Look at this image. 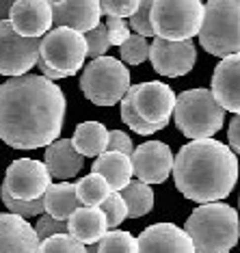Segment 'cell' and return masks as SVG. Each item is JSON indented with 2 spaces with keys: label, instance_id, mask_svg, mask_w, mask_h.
Instances as JSON below:
<instances>
[{
  "label": "cell",
  "instance_id": "obj_1",
  "mask_svg": "<svg viewBox=\"0 0 240 253\" xmlns=\"http://www.w3.org/2000/svg\"><path fill=\"white\" fill-rule=\"evenodd\" d=\"M65 95L45 76L9 78L0 84V141L13 149H48L59 141Z\"/></svg>",
  "mask_w": 240,
  "mask_h": 253
},
{
  "label": "cell",
  "instance_id": "obj_2",
  "mask_svg": "<svg viewBox=\"0 0 240 253\" xmlns=\"http://www.w3.org/2000/svg\"><path fill=\"white\" fill-rule=\"evenodd\" d=\"M173 180L186 199L197 201L199 206L216 204L236 186V154L216 139L191 141L175 156Z\"/></svg>",
  "mask_w": 240,
  "mask_h": 253
},
{
  "label": "cell",
  "instance_id": "obj_3",
  "mask_svg": "<svg viewBox=\"0 0 240 253\" xmlns=\"http://www.w3.org/2000/svg\"><path fill=\"white\" fill-rule=\"evenodd\" d=\"M184 229L197 253H230L240 238L238 212L223 201L203 204L193 210Z\"/></svg>",
  "mask_w": 240,
  "mask_h": 253
},
{
  "label": "cell",
  "instance_id": "obj_4",
  "mask_svg": "<svg viewBox=\"0 0 240 253\" xmlns=\"http://www.w3.org/2000/svg\"><path fill=\"white\" fill-rule=\"evenodd\" d=\"M173 119L186 139L203 141L223 128L225 108L216 102L212 89H191L178 95Z\"/></svg>",
  "mask_w": 240,
  "mask_h": 253
},
{
  "label": "cell",
  "instance_id": "obj_5",
  "mask_svg": "<svg viewBox=\"0 0 240 253\" xmlns=\"http://www.w3.org/2000/svg\"><path fill=\"white\" fill-rule=\"evenodd\" d=\"M89 56L84 35L72 31V28H52L41 39L37 67L48 80L70 78L80 72L84 59Z\"/></svg>",
  "mask_w": 240,
  "mask_h": 253
},
{
  "label": "cell",
  "instance_id": "obj_6",
  "mask_svg": "<svg viewBox=\"0 0 240 253\" xmlns=\"http://www.w3.org/2000/svg\"><path fill=\"white\" fill-rule=\"evenodd\" d=\"M201 48L212 56L240 54V0H210L199 35Z\"/></svg>",
  "mask_w": 240,
  "mask_h": 253
},
{
  "label": "cell",
  "instance_id": "obj_7",
  "mask_svg": "<svg viewBox=\"0 0 240 253\" xmlns=\"http://www.w3.org/2000/svg\"><path fill=\"white\" fill-rule=\"evenodd\" d=\"M205 4L199 0H156L152 9L154 37L164 42H191L201 35Z\"/></svg>",
  "mask_w": 240,
  "mask_h": 253
},
{
  "label": "cell",
  "instance_id": "obj_8",
  "mask_svg": "<svg viewBox=\"0 0 240 253\" xmlns=\"http://www.w3.org/2000/svg\"><path fill=\"white\" fill-rule=\"evenodd\" d=\"M80 89L93 104L115 106L117 102H123L130 91V72L125 70L121 61L113 56H102V59L91 61L82 70Z\"/></svg>",
  "mask_w": 240,
  "mask_h": 253
},
{
  "label": "cell",
  "instance_id": "obj_9",
  "mask_svg": "<svg viewBox=\"0 0 240 253\" xmlns=\"http://www.w3.org/2000/svg\"><path fill=\"white\" fill-rule=\"evenodd\" d=\"M41 39H26L15 33L11 22H0V74L9 78L28 76L39 63Z\"/></svg>",
  "mask_w": 240,
  "mask_h": 253
},
{
  "label": "cell",
  "instance_id": "obj_10",
  "mask_svg": "<svg viewBox=\"0 0 240 253\" xmlns=\"http://www.w3.org/2000/svg\"><path fill=\"white\" fill-rule=\"evenodd\" d=\"M52 186V175L41 160L20 158L7 167L2 188L18 201L43 199L48 188Z\"/></svg>",
  "mask_w": 240,
  "mask_h": 253
},
{
  "label": "cell",
  "instance_id": "obj_11",
  "mask_svg": "<svg viewBox=\"0 0 240 253\" xmlns=\"http://www.w3.org/2000/svg\"><path fill=\"white\" fill-rule=\"evenodd\" d=\"M130 93L134 97L136 113L147 124L156 130L167 128L171 115L175 113V104H178V95L173 93V89L160 80H150V83L132 84Z\"/></svg>",
  "mask_w": 240,
  "mask_h": 253
},
{
  "label": "cell",
  "instance_id": "obj_12",
  "mask_svg": "<svg viewBox=\"0 0 240 253\" xmlns=\"http://www.w3.org/2000/svg\"><path fill=\"white\" fill-rule=\"evenodd\" d=\"M134 175L143 184H162L173 173L175 156L171 147L162 141H145L132 154Z\"/></svg>",
  "mask_w": 240,
  "mask_h": 253
},
{
  "label": "cell",
  "instance_id": "obj_13",
  "mask_svg": "<svg viewBox=\"0 0 240 253\" xmlns=\"http://www.w3.org/2000/svg\"><path fill=\"white\" fill-rule=\"evenodd\" d=\"M150 61L160 76L178 78L193 70L197 61V50L193 42H164L154 39Z\"/></svg>",
  "mask_w": 240,
  "mask_h": 253
},
{
  "label": "cell",
  "instance_id": "obj_14",
  "mask_svg": "<svg viewBox=\"0 0 240 253\" xmlns=\"http://www.w3.org/2000/svg\"><path fill=\"white\" fill-rule=\"evenodd\" d=\"M9 22L18 35L26 39H43L54 24L52 4L45 0H15Z\"/></svg>",
  "mask_w": 240,
  "mask_h": 253
},
{
  "label": "cell",
  "instance_id": "obj_15",
  "mask_svg": "<svg viewBox=\"0 0 240 253\" xmlns=\"http://www.w3.org/2000/svg\"><path fill=\"white\" fill-rule=\"evenodd\" d=\"M52 4L56 28H72V31L87 35L95 31L102 22V2L98 0H56Z\"/></svg>",
  "mask_w": 240,
  "mask_h": 253
},
{
  "label": "cell",
  "instance_id": "obj_16",
  "mask_svg": "<svg viewBox=\"0 0 240 253\" xmlns=\"http://www.w3.org/2000/svg\"><path fill=\"white\" fill-rule=\"evenodd\" d=\"M139 253H197L191 236L173 223H156L139 236Z\"/></svg>",
  "mask_w": 240,
  "mask_h": 253
},
{
  "label": "cell",
  "instance_id": "obj_17",
  "mask_svg": "<svg viewBox=\"0 0 240 253\" xmlns=\"http://www.w3.org/2000/svg\"><path fill=\"white\" fill-rule=\"evenodd\" d=\"M39 238L26 218L0 212V253H39Z\"/></svg>",
  "mask_w": 240,
  "mask_h": 253
},
{
  "label": "cell",
  "instance_id": "obj_18",
  "mask_svg": "<svg viewBox=\"0 0 240 253\" xmlns=\"http://www.w3.org/2000/svg\"><path fill=\"white\" fill-rule=\"evenodd\" d=\"M212 93L225 111L240 115V54L223 59L214 67Z\"/></svg>",
  "mask_w": 240,
  "mask_h": 253
},
{
  "label": "cell",
  "instance_id": "obj_19",
  "mask_svg": "<svg viewBox=\"0 0 240 253\" xmlns=\"http://www.w3.org/2000/svg\"><path fill=\"white\" fill-rule=\"evenodd\" d=\"M43 163L54 180L67 182L76 173H80V169L84 165V156L74 147L72 139H59L45 149Z\"/></svg>",
  "mask_w": 240,
  "mask_h": 253
},
{
  "label": "cell",
  "instance_id": "obj_20",
  "mask_svg": "<svg viewBox=\"0 0 240 253\" xmlns=\"http://www.w3.org/2000/svg\"><path fill=\"white\" fill-rule=\"evenodd\" d=\"M91 173L104 177L113 193H121L125 186L132 184V175H134L132 156H125V154L119 152H106L93 160Z\"/></svg>",
  "mask_w": 240,
  "mask_h": 253
},
{
  "label": "cell",
  "instance_id": "obj_21",
  "mask_svg": "<svg viewBox=\"0 0 240 253\" xmlns=\"http://www.w3.org/2000/svg\"><path fill=\"white\" fill-rule=\"evenodd\" d=\"M67 229H70V236L80 240L84 247H93L102 243V238L108 234L111 227H108L106 214L100 208H87V206H82L67 221Z\"/></svg>",
  "mask_w": 240,
  "mask_h": 253
},
{
  "label": "cell",
  "instance_id": "obj_22",
  "mask_svg": "<svg viewBox=\"0 0 240 253\" xmlns=\"http://www.w3.org/2000/svg\"><path fill=\"white\" fill-rule=\"evenodd\" d=\"M43 206H45V214L59 218V221H70L82 208L76 193V184H70V182L52 184L43 197Z\"/></svg>",
  "mask_w": 240,
  "mask_h": 253
},
{
  "label": "cell",
  "instance_id": "obj_23",
  "mask_svg": "<svg viewBox=\"0 0 240 253\" xmlns=\"http://www.w3.org/2000/svg\"><path fill=\"white\" fill-rule=\"evenodd\" d=\"M108 136H111V130H106L100 122H84L76 126L72 143L82 156L100 158L102 154L108 152Z\"/></svg>",
  "mask_w": 240,
  "mask_h": 253
},
{
  "label": "cell",
  "instance_id": "obj_24",
  "mask_svg": "<svg viewBox=\"0 0 240 253\" xmlns=\"http://www.w3.org/2000/svg\"><path fill=\"white\" fill-rule=\"evenodd\" d=\"M76 193H78V199L82 206H87V208H100V206L111 197L113 191L102 175L89 173L76 182Z\"/></svg>",
  "mask_w": 240,
  "mask_h": 253
},
{
  "label": "cell",
  "instance_id": "obj_25",
  "mask_svg": "<svg viewBox=\"0 0 240 253\" xmlns=\"http://www.w3.org/2000/svg\"><path fill=\"white\" fill-rule=\"evenodd\" d=\"M121 197L125 201V206H128V216L132 218L145 216L154 208V191L150 188V184L132 182L130 186H125L121 191Z\"/></svg>",
  "mask_w": 240,
  "mask_h": 253
},
{
  "label": "cell",
  "instance_id": "obj_26",
  "mask_svg": "<svg viewBox=\"0 0 240 253\" xmlns=\"http://www.w3.org/2000/svg\"><path fill=\"white\" fill-rule=\"evenodd\" d=\"M100 253H139V238H134L130 232L113 229L108 232L102 243L98 245Z\"/></svg>",
  "mask_w": 240,
  "mask_h": 253
},
{
  "label": "cell",
  "instance_id": "obj_27",
  "mask_svg": "<svg viewBox=\"0 0 240 253\" xmlns=\"http://www.w3.org/2000/svg\"><path fill=\"white\" fill-rule=\"evenodd\" d=\"M39 253H89V247H84L70 234H59L43 240L39 245Z\"/></svg>",
  "mask_w": 240,
  "mask_h": 253
},
{
  "label": "cell",
  "instance_id": "obj_28",
  "mask_svg": "<svg viewBox=\"0 0 240 253\" xmlns=\"http://www.w3.org/2000/svg\"><path fill=\"white\" fill-rule=\"evenodd\" d=\"M0 199H2L4 208L9 210V214H15V216H39L41 212H45V206H43V199H37V201H18L13 199L11 195L0 186Z\"/></svg>",
  "mask_w": 240,
  "mask_h": 253
},
{
  "label": "cell",
  "instance_id": "obj_29",
  "mask_svg": "<svg viewBox=\"0 0 240 253\" xmlns=\"http://www.w3.org/2000/svg\"><path fill=\"white\" fill-rule=\"evenodd\" d=\"M121 119L136 132V134L150 136V134H154V132H158L156 128H154V126H150V124L145 122V119L141 117L139 113H136V108H134V97H132V93H130V91H128V95H125L123 102H121Z\"/></svg>",
  "mask_w": 240,
  "mask_h": 253
},
{
  "label": "cell",
  "instance_id": "obj_30",
  "mask_svg": "<svg viewBox=\"0 0 240 253\" xmlns=\"http://www.w3.org/2000/svg\"><path fill=\"white\" fill-rule=\"evenodd\" d=\"M150 54H152L150 43L141 35H132L121 45V59L128 63V65H141L143 61L150 59Z\"/></svg>",
  "mask_w": 240,
  "mask_h": 253
},
{
  "label": "cell",
  "instance_id": "obj_31",
  "mask_svg": "<svg viewBox=\"0 0 240 253\" xmlns=\"http://www.w3.org/2000/svg\"><path fill=\"white\" fill-rule=\"evenodd\" d=\"M100 210L106 214V221H108V227H111V232L117 225H121L125 218H128V206H125L121 193H111V197H108L104 204L100 206Z\"/></svg>",
  "mask_w": 240,
  "mask_h": 253
},
{
  "label": "cell",
  "instance_id": "obj_32",
  "mask_svg": "<svg viewBox=\"0 0 240 253\" xmlns=\"http://www.w3.org/2000/svg\"><path fill=\"white\" fill-rule=\"evenodd\" d=\"M84 42H87V50H89L91 61L102 59L106 50L113 45V43H111V37H108L106 24H100L98 28H95V31L87 33V35H84Z\"/></svg>",
  "mask_w": 240,
  "mask_h": 253
},
{
  "label": "cell",
  "instance_id": "obj_33",
  "mask_svg": "<svg viewBox=\"0 0 240 253\" xmlns=\"http://www.w3.org/2000/svg\"><path fill=\"white\" fill-rule=\"evenodd\" d=\"M152 9H154V2L152 0H141V7L139 11L130 18V26L136 35L141 37H152L154 35V26H152Z\"/></svg>",
  "mask_w": 240,
  "mask_h": 253
},
{
  "label": "cell",
  "instance_id": "obj_34",
  "mask_svg": "<svg viewBox=\"0 0 240 253\" xmlns=\"http://www.w3.org/2000/svg\"><path fill=\"white\" fill-rule=\"evenodd\" d=\"M35 232H37L39 243H43V240L52 238V236L67 234L70 229H67V221H59V218H52L50 214H45V216H41V218L37 221Z\"/></svg>",
  "mask_w": 240,
  "mask_h": 253
},
{
  "label": "cell",
  "instance_id": "obj_35",
  "mask_svg": "<svg viewBox=\"0 0 240 253\" xmlns=\"http://www.w3.org/2000/svg\"><path fill=\"white\" fill-rule=\"evenodd\" d=\"M141 0H121V2H113V0H104L102 2V11L108 18H132L139 11Z\"/></svg>",
  "mask_w": 240,
  "mask_h": 253
},
{
  "label": "cell",
  "instance_id": "obj_36",
  "mask_svg": "<svg viewBox=\"0 0 240 253\" xmlns=\"http://www.w3.org/2000/svg\"><path fill=\"white\" fill-rule=\"evenodd\" d=\"M106 28H108V37H111V43L113 45H121L128 42L130 37V26L128 22L121 20V18H106Z\"/></svg>",
  "mask_w": 240,
  "mask_h": 253
},
{
  "label": "cell",
  "instance_id": "obj_37",
  "mask_svg": "<svg viewBox=\"0 0 240 253\" xmlns=\"http://www.w3.org/2000/svg\"><path fill=\"white\" fill-rule=\"evenodd\" d=\"M108 152H119V154H125V156H132L134 154L132 139L121 130H111V136H108Z\"/></svg>",
  "mask_w": 240,
  "mask_h": 253
},
{
  "label": "cell",
  "instance_id": "obj_38",
  "mask_svg": "<svg viewBox=\"0 0 240 253\" xmlns=\"http://www.w3.org/2000/svg\"><path fill=\"white\" fill-rule=\"evenodd\" d=\"M227 139H230V147L234 154L240 156V115H234L230 130H227Z\"/></svg>",
  "mask_w": 240,
  "mask_h": 253
},
{
  "label": "cell",
  "instance_id": "obj_39",
  "mask_svg": "<svg viewBox=\"0 0 240 253\" xmlns=\"http://www.w3.org/2000/svg\"><path fill=\"white\" fill-rule=\"evenodd\" d=\"M13 4L15 2H11V0H0V22H7L9 20Z\"/></svg>",
  "mask_w": 240,
  "mask_h": 253
}]
</instances>
